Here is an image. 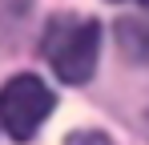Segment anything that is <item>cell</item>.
<instances>
[{
    "mask_svg": "<svg viewBox=\"0 0 149 145\" xmlns=\"http://www.w3.org/2000/svg\"><path fill=\"white\" fill-rule=\"evenodd\" d=\"M45 61L65 85H85L97 72L101 56V24L89 16H52L45 28Z\"/></svg>",
    "mask_w": 149,
    "mask_h": 145,
    "instance_id": "6da1fadb",
    "label": "cell"
},
{
    "mask_svg": "<svg viewBox=\"0 0 149 145\" xmlns=\"http://www.w3.org/2000/svg\"><path fill=\"white\" fill-rule=\"evenodd\" d=\"M52 105H56V97H52L49 85L32 72H20L0 89V125L8 129L12 141H28L49 121Z\"/></svg>",
    "mask_w": 149,
    "mask_h": 145,
    "instance_id": "7a4b0ae2",
    "label": "cell"
},
{
    "mask_svg": "<svg viewBox=\"0 0 149 145\" xmlns=\"http://www.w3.org/2000/svg\"><path fill=\"white\" fill-rule=\"evenodd\" d=\"M113 32H117V48L125 52V61H133V65H149V20L121 16Z\"/></svg>",
    "mask_w": 149,
    "mask_h": 145,
    "instance_id": "3957f363",
    "label": "cell"
},
{
    "mask_svg": "<svg viewBox=\"0 0 149 145\" xmlns=\"http://www.w3.org/2000/svg\"><path fill=\"white\" fill-rule=\"evenodd\" d=\"M65 145H113L101 129H77V133H69L65 137Z\"/></svg>",
    "mask_w": 149,
    "mask_h": 145,
    "instance_id": "277c9868",
    "label": "cell"
},
{
    "mask_svg": "<svg viewBox=\"0 0 149 145\" xmlns=\"http://www.w3.org/2000/svg\"><path fill=\"white\" fill-rule=\"evenodd\" d=\"M141 8H145V12H149V0H141Z\"/></svg>",
    "mask_w": 149,
    "mask_h": 145,
    "instance_id": "5b68a950",
    "label": "cell"
}]
</instances>
